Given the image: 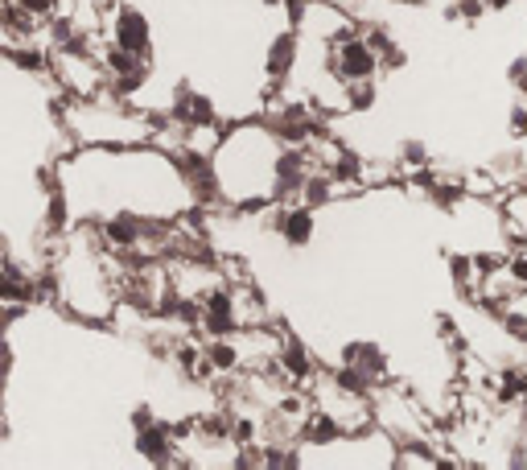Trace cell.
<instances>
[{
	"instance_id": "cell-36",
	"label": "cell",
	"mask_w": 527,
	"mask_h": 470,
	"mask_svg": "<svg viewBox=\"0 0 527 470\" xmlns=\"http://www.w3.org/2000/svg\"><path fill=\"white\" fill-rule=\"evenodd\" d=\"M523 87H527V83H523Z\"/></svg>"
},
{
	"instance_id": "cell-12",
	"label": "cell",
	"mask_w": 527,
	"mask_h": 470,
	"mask_svg": "<svg viewBox=\"0 0 527 470\" xmlns=\"http://www.w3.org/2000/svg\"><path fill=\"white\" fill-rule=\"evenodd\" d=\"M9 62H13V66H21V71H33V75L50 71L46 50H29V46H13V42H9Z\"/></svg>"
},
{
	"instance_id": "cell-15",
	"label": "cell",
	"mask_w": 527,
	"mask_h": 470,
	"mask_svg": "<svg viewBox=\"0 0 527 470\" xmlns=\"http://www.w3.org/2000/svg\"><path fill=\"white\" fill-rule=\"evenodd\" d=\"M301 198H305V207H326L330 198H334V178H309L305 182V190H301Z\"/></svg>"
},
{
	"instance_id": "cell-21",
	"label": "cell",
	"mask_w": 527,
	"mask_h": 470,
	"mask_svg": "<svg viewBox=\"0 0 527 470\" xmlns=\"http://www.w3.org/2000/svg\"><path fill=\"white\" fill-rule=\"evenodd\" d=\"M194 124H219L215 104H210L206 95H198V91H194ZM194 124H190V128H194Z\"/></svg>"
},
{
	"instance_id": "cell-28",
	"label": "cell",
	"mask_w": 527,
	"mask_h": 470,
	"mask_svg": "<svg viewBox=\"0 0 527 470\" xmlns=\"http://www.w3.org/2000/svg\"><path fill=\"white\" fill-rule=\"evenodd\" d=\"M503 322H507V330H511V334H515V339H519V343H527V322H523V318H519V314H507V318H503Z\"/></svg>"
},
{
	"instance_id": "cell-31",
	"label": "cell",
	"mask_w": 527,
	"mask_h": 470,
	"mask_svg": "<svg viewBox=\"0 0 527 470\" xmlns=\"http://www.w3.org/2000/svg\"><path fill=\"white\" fill-rule=\"evenodd\" d=\"M511 79H515V83L527 79V58H515V62H511Z\"/></svg>"
},
{
	"instance_id": "cell-6",
	"label": "cell",
	"mask_w": 527,
	"mask_h": 470,
	"mask_svg": "<svg viewBox=\"0 0 527 470\" xmlns=\"http://www.w3.org/2000/svg\"><path fill=\"white\" fill-rule=\"evenodd\" d=\"M297 66V33H280V38L268 46V58H264V71H268V79H285L289 71Z\"/></svg>"
},
{
	"instance_id": "cell-35",
	"label": "cell",
	"mask_w": 527,
	"mask_h": 470,
	"mask_svg": "<svg viewBox=\"0 0 527 470\" xmlns=\"http://www.w3.org/2000/svg\"><path fill=\"white\" fill-rule=\"evenodd\" d=\"M264 5H285V0H264Z\"/></svg>"
},
{
	"instance_id": "cell-13",
	"label": "cell",
	"mask_w": 527,
	"mask_h": 470,
	"mask_svg": "<svg viewBox=\"0 0 527 470\" xmlns=\"http://www.w3.org/2000/svg\"><path fill=\"white\" fill-rule=\"evenodd\" d=\"M103 66H108L112 75H132L136 66H145V54H136V50H124V46H112L108 54H103Z\"/></svg>"
},
{
	"instance_id": "cell-9",
	"label": "cell",
	"mask_w": 527,
	"mask_h": 470,
	"mask_svg": "<svg viewBox=\"0 0 527 470\" xmlns=\"http://www.w3.org/2000/svg\"><path fill=\"white\" fill-rule=\"evenodd\" d=\"M280 367H285V376L289 380H309V372H313V363H309V351H305V343H297V339H289V343H280Z\"/></svg>"
},
{
	"instance_id": "cell-7",
	"label": "cell",
	"mask_w": 527,
	"mask_h": 470,
	"mask_svg": "<svg viewBox=\"0 0 527 470\" xmlns=\"http://www.w3.org/2000/svg\"><path fill=\"white\" fill-rule=\"evenodd\" d=\"M145 219H136V215H116V219H108V227H103V240L108 244H116V248H132V244H140L145 240Z\"/></svg>"
},
{
	"instance_id": "cell-25",
	"label": "cell",
	"mask_w": 527,
	"mask_h": 470,
	"mask_svg": "<svg viewBox=\"0 0 527 470\" xmlns=\"http://www.w3.org/2000/svg\"><path fill=\"white\" fill-rule=\"evenodd\" d=\"M66 223V203H62V194L54 190V198H50V227H62Z\"/></svg>"
},
{
	"instance_id": "cell-30",
	"label": "cell",
	"mask_w": 527,
	"mask_h": 470,
	"mask_svg": "<svg viewBox=\"0 0 527 470\" xmlns=\"http://www.w3.org/2000/svg\"><path fill=\"white\" fill-rule=\"evenodd\" d=\"M511 273H515L519 285H527V256H515V260H511Z\"/></svg>"
},
{
	"instance_id": "cell-23",
	"label": "cell",
	"mask_w": 527,
	"mask_h": 470,
	"mask_svg": "<svg viewBox=\"0 0 527 470\" xmlns=\"http://www.w3.org/2000/svg\"><path fill=\"white\" fill-rule=\"evenodd\" d=\"M453 13H458V17H466V21L474 25V21L486 13V0H458V9H453Z\"/></svg>"
},
{
	"instance_id": "cell-8",
	"label": "cell",
	"mask_w": 527,
	"mask_h": 470,
	"mask_svg": "<svg viewBox=\"0 0 527 470\" xmlns=\"http://www.w3.org/2000/svg\"><path fill=\"white\" fill-rule=\"evenodd\" d=\"M346 363L363 367L371 380H379L383 372H388V355H383L375 343H350V347H346Z\"/></svg>"
},
{
	"instance_id": "cell-33",
	"label": "cell",
	"mask_w": 527,
	"mask_h": 470,
	"mask_svg": "<svg viewBox=\"0 0 527 470\" xmlns=\"http://www.w3.org/2000/svg\"><path fill=\"white\" fill-rule=\"evenodd\" d=\"M486 9H495V13H503V9H511V0H486Z\"/></svg>"
},
{
	"instance_id": "cell-14",
	"label": "cell",
	"mask_w": 527,
	"mask_h": 470,
	"mask_svg": "<svg viewBox=\"0 0 527 470\" xmlns=\"http://www.w3.org/2000/svg\"><path fill=\"white\" fill-rule=\"evenodd\" d=\"M202 330L210 334V339H231V334L239 330V318H235V314H215V310H206V314H202Z\"/></svg>"
},
{
	"instance_id": "cell-11",
	"label": "cell",
	"mask_w": 527,
	"mask_h": 470,
	"mask_svg": "<svg viewBox=\"0 0 527 470\" xmlns=\"http://www.w3.org/2000/svg\"><path fill=\"white\" fill-rule=\"evenodd\" d=\"M202 355H206V363L215 367V372H235V367H239V347L231 339H215Z\"/></svg>"
},
{
	"instance_id": "cell-27",
	"label": "cell",
	"mask_w": 527,
	"mask_h": 470,
	"mask_svg": "<svg viewBox=\"0 0 527 470\" xmlns=\"http://www.w3.org/2000/svg\"><path fill=\"white\" fill-rule=\"evenodd\" d=\"M367 42H371V46H375L379 54H388V50L396 46V42H392V38H388V33H383V29H371V33H367Z\"/></svg>"
},
{
	"instance_id": "cell-10",
	"label": "cell",
	"mask_w": 527,
	"mask_h": 470,
	"mask_svg": "<svg viewBox=\"0 0 527 470\" xmlns=\"http://www.w3.org/2000/svg\"><path fill=\"white\" fill-rule=\"evenodd\" d=\"M338 438H342V425L334 417H326V413H309L305 417V442L309 446H330Z\"/></svg>"
},
{
	"instance_id": "cell-17",
	"label": "cell",
	"mask_w": 527,
	"mask_h": 470,
	"mask_svg": "<svg viewBox=\"0 0 527 470\" xmlns=\"http://www.w3.org/2000/svg\"><path fill=\"white\" fill-rule=\"evenodd\" d=\"M359 174H363V157H359V153H338L330 178H334V182H355Z\"/></svg>"
},
{
	"instance_id": "cell-32",
	"label": "cell",
	"mask_w": 527,
	"mask_h": 470,
	"mask_svg": "<svg viewBox=\"0 0 527 470\" xmlns=\"http://www.w3.org/2000/svg\"><path fill=\"white\" fill-rule=\"evenodd\" d=\"M383 62H388V66H392V71H396V66H404V50H400V46H392L388 54H383Z\"/></svg>"
},
{
	"instance_id": "cell-3",
	"label": "cell",
	"mask_w": 527,
	"mask_h": 470,
	"mask_svg": "<svg viewBox=\"0 0 527 470\" xmlns=\"http://www.w3.org/2000/svg\"><path fill=\"white\" fill-rule=\"evenodd\" d=\"M112 33H116V46H124V50H136V54H145V50L153 46L149 21H145V13H136V9H116Z\"/></svg>"
},
{
	"instance_id": "cell-2",
	"label": "cell",
	"mask_w": 527,
	"mask_h": 470,
	"mask_svg": "<svg viewBox=\"0 0 527 470\" xmlns=\"http://www.w3.org/2000/svg\"><path fill=\"white\" fill-rule=\"evenodd\" d=\"M272 174H276V198H293L305 190L309 182V153L301 149H285L272 161Z\"/></svg>"
},
{
	"instance_id": "cell-1",
	"label": "cell",
	"mask_w": 527,
	"mask_h": 470,
	"mask_svg": "<svg viewBox=\"0 0 527 470\" xmlns=\"http://www.w3.org/2000/svg\"><path fill=\"white\" fill-rule=\"evenodd\" d=\"M334 71H338V79H342V83L375 79V71H379V50H375L367 38H346V42H338Z\"/></svg>"
},
{
	"instance_id": "cell-22",
	"label": "cell",
	"mask_w": 527,
	"mask_h": 470,
	"mask_svg": "<svg viewBox=\"0 0 527 470\" xmlns=\"http://www.w3.org/2000/svg\"><path fill=\"white\" fill-rule=\"evenodd\" d=\"M252 438H256V421L239 417V421L231 425V442H235V446H252Z\"/></svg>"
},
{
	"instance_id": "cell-26",
	"label": "cell",
	"mask_w": 527,
	"mask_h": 470,
	"mask_svg": "<svg viewBox=\"0 0 527 470\" xmlns=\"http://www.w3.org/2000/svg\"><path fill=\"white\" fill-rule=\"evenodd\" d=\"M404 161H412V165H425V161H429L425 145H420V141H408V145H404Z\"/></svg>"
},
{
	"instance_id": "cell-4",
	"label": "cell",
	"mask_w": 527,
	"mask_h": 470,
	"mask_svg": "<svg viewBox=\"0 0 527 470\" xmlns=\"http://www.w3.org/2000/svg\"><path fill=\"white\" fill-rule=\"evenodd\" d=\"M136 450L153 466H173V433H169V425L153 421L145 429H136Z\"/></svg>"
},
{
	"instance_id": "cell-5",
	"label": "cell",
	"mask_w": 527,
	"mask_h": 470,
	"mask_svg": "<svg viewBox=\"0 0 527 470\" xmlns=\"http://www.w3.org/2000/svg\"><path fill=\"white\" fill-rule=\"evenodd\" d=\"M272 227L285 235L289 248H305L313 240V207H285V211H276Z\"/></svg>"
},
{
	"instance_id": "cell-24",
	"label": "cell",
	"mask_w": 527,
	"mask_h": 470,
	"mask_svg": "<svg viewBox=\"0 0 527 470\" xmlns=\"http://www.w3.org/2000/svg\"><path fill=\"white\" fill-rule=\"evenodd\" d=\"M449 273H453V281L466 289V285H470V260H466V256H453V260H449Z\"/></svg>"
},
{
	"instance_id": "cell-29",
	"label": "cell",
	"mask_w": 527,
	"mask_h": 470,
	"mask_svg": "<svg viewBox=\"0 0 527 470\" xmlns=\"http://www.w3.org/2000/svg\"><path fill=\"white\" fill-rule=\"evenodd\" d=\"M132 425H136V429L153 425V409H149V405H136V409H132Z\"/></svg>"
},
{
	"instance_id": "cell-19",
	"label": "cell",
	"mask_w": 527,
	"mask_h": 470,
	"mask_svg": "<svg viewBox=\"0 0 527 470\" xmlns=\"http://www.w3.org/2000/svg\"><path fill=\"white\" fill-rule=\"evenodd\" d=\"M429 194H433V203L445 207V211H449L453 203H462V186H458V182H437V186L429 182Z\"/></svg>"
},
{
	"instance_id": "cell-34",
	"label": "cell",
	"mask_w": 527,
	"mask_h": 470,
	"mask_svg": "<svg viewBox=\"0 0 527 470\" xmlns=\"http://www.w3.org/2000/svg\"><path fill=\"white\" fill-rule=\"evenodd\" d=\"M400 5H425V0H400Z\"/></svg>"
},
{
	"instance_id": "cell-18",
	"label": "cell",
	"mask_w": 527,
	"mask_h": 470,
	"mask_svg": "<svg viewBox=\"0 0 527 470\" xmlns=\"http://www.w3.org/2000/svg\"><path fill=\"white\" fill-rule=\"evenodd\" d=\"M523 396H527V372H503V388H499L503 405H515Z\"/></svg>"
},
{
	"instance_id": "cell-20",
	"label": "cell",
	"mask_w": 527,
	"mask_h": 470,
	"mask_svg": "<svg viewBox=\"0 0 527 470\" xmlns=\"http://www.w3.org/2000/svg\"><path fill=\"white\" fill-rule=\"evenodd\" d=\"M202 306H206V310H215V314H235V293L219 285V289H210V293H206Z\"/></svg>"
},
{
	"instance_id": "cell-16",
	"label": "cell",
	"mask_w": 527,
	"mask_h": 470,
	"mask_svg": "<svg viewBox=\"0 0 527 470\" xmlns=\"http://www.w3.org/2000/svg\"><path fill=\"white\" fill-rule=\"evenodd\" d=\"M371 104H375V83L371 79H359V83L346 87V108L350 112H367Z\"/></svg>"
}]
</instances>
